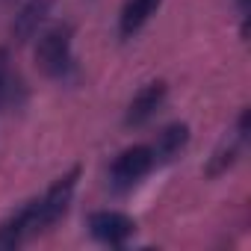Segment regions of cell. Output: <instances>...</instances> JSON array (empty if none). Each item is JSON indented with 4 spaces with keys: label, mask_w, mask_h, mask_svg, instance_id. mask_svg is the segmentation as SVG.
<instances>
[{
    "label": "cell",
    "mask_w": 251,
    "mask_h": 251,
    "mask_svg": "<svg viewBox=\"0 0 251 251\" xmlns=\"http://www.w3.org/2000/svg\"><path fill=\"white\" fill-rule=\"evenodd\" d=\"M36 62L53 80H65L74 71V30H71V24H53L50 30H45L39 36Z\"/></svg>",
    "instance_id": "1"
},
{
    "label": "cell",
    "mask_w": 251,
    "mask_h": 251,
    "mask_svg": "<svg viewBox=\"0 0 251 251\" xmlns=\"http://www.w3.org/2000/svg\"><path fill=\"white\" fill-rule=\"evenodd\" d=\"M154 166H157V160H154L151 145H130L112 160V166L106 172V186L118 195L133 192L154 172Z\"/></svg>",
    "instance_id": "2"
},
{
    "label": "cell",
    "mask_w": 251,
    "mask_h": 251,
    "mask_svg": "<svg viewBox=\"0 0 251 251\" xmlns=\"http://www.w3.org/2000/svg\"><path fill=\"white\" fill-rule=\"evenodd\" d=\"M77 180H80V169H71L68 175L56 177L42 195L30 198V207H33V225H36V233L48 230L53 222H59L68 207H71V198L77 192Z\"/></svg>",
    "instance_id": "3"
},
{
    "label": "cell",
    "mask_w": 251,
    "mask_h": 251,
    "mask_svg": "<svg viewBox=\"0 0 251 251\" xmlns=\"http://www.w3.org/2000/svg\"><path fill=\"white\" fill-rule=\"evenodd\" d=\"M89 233L103 245H124L136 233V219L121 210H98L89 216Z\"/></svg>",
    "instance_id": "4"
},
{
    "label": "cell",
    "mask_w": 251,
    "mask_h": 251,
    "mask_svg": "<svg viewBox=\"0 0 251 251\" xmlns=\"http://www.w3.org/2000/svg\"><path fill=\"white\" fill-rule=\"evenodd\" d=\"M166 98H169V86H166L163 80L145 83V86L130 98L127 112H124V124H127V127H142L145 121H151V118L163 109Z\"/></svg>",
    "instance_id": "5"
},
{
    "label": "cell",
    "mask_w": 251,
    "mask_h": 251,
    "mask_svg": "<svg viewBox=\"0 0 251 251\" xmlns=\"http://www.w3.org/2000/svg\"><path fill=\"white\" fill-rule=\"evenodd\" d=\"M245 139H248V109H242L239 112V118H236V127L230 130V136L213 151V157H210V166H207V175L210 177H219V175H225L236 160H239V154H242V145H245Z\"/></svg>",
    "instance_id": "6"
},
{
    "label": "cell",
    "mask_w": 251,
    "mask_h": 251,
    "mask_svg": "<svg viewBox=\"0 0 251 251\" xmlns=\"http://www.w3.org/2000/svg\"><path fill=\"white\" fill-rule=\"evenodd\" d=\"M189 145V124L186 121H175L169 127H163L157 133V139L151 142V151H154V160L157 166H169L175 163Z\"/></svg>",
    "instance_id": "7"
},
{
    "label": "cell",
    "mask_w": 251,
    "mask_h": 251,
    "mask_svg": "<svg viewBox=\"0 0 251 251\" xmlns=\"http://www.w3.org/2000/svg\"><path fill=\"white\" fill-rule=\"evenodd\" d=\"M50 6H53V0H24L21 12L12 21V39L15 42H30L42 30V24L48 21Z\"/></svg>",
    "instance_id": "8"
},
{
    "label": "cell",
    "mask_w": 251,
    "mask_h": 251,
    "mask_svg": "<svg viewBox=\"0 0 251 251\" xmlns=\"http://www.w3.org/2000/svg\"><path fill=\"white\" fill-rule=\"evenodd\" d=\"M27 100V86L24 80L12 71L9 50L0 48V109H18Z\"/></svg>",
    "instance_id": "9"
},
{
    "label": "cell",
    "mask_w": 251,
    "mask_h": 251,
    "mask_svg": "<svg viewBox=\"0 0 251 251\" xmlns=\"http://www.w3.org/2000/svg\"><path fill=\"white\" fill-rule=\"evenodd\" d=\"M160 3L163 0H127L121 15H118V36L121 39H133L151 21V15L160 9Z\"/></svg>",
    "instance_id": "10"
},
{
    "label": "cell",
    "mask_w": 251,
    "mask_h": 251,
    "mask_svg": "<svg viewBox=\"0 0 251 251\" xmlns=\"http://www.w3.org/2000/svg\"><path fill=\"white\" fill-rule=\"evenodd\" d=\"M245 3H248V0H236V6H239V12L245 15Z\"/></svg>",
    "instance_id": "11"
}]
</instances>
